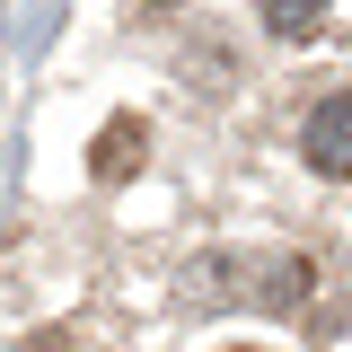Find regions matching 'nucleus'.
Instances as JSON below:
<instances>
[{
    "instance_id": "nucleus-3",
    "label": "nucleus",
    "mask_w": 352,
    "mask_h": 352,
    "mask_svg": "<svg viewBox=\"0 0 352 352\" xmlns=\"http://www.w3.org/2000/svg\"><path fill=\"white\" fill-rule=\"evenodd\" d=\"M264 27L273 36H317L326 27V0H264Z\"/></svg>"
},
{
    "instance_id": "nucleus-1",
    "label": "nucleus",
    "mask_w": 352,
    "mask_h": 352,
    "mask_svg": "<svg viewBox=\"0 0 352 352\" xmlns=\"http://www.w3.org/2000/svg\"><path fill=\"white\" fill-rule=\"evenodd\" d=\"M300 159H308L317 176H352V88H344V97H326V106H308Z\"/></svg>"
},
{
    "instance_id": "nucleus-2",
    "label": "nucleus",
    "mask_w": 352,
    "mask_h": 352,
    "mask_svg": "<svg viewBox=\"0 0 352 352\" xmlns=\"http://www.w3.org/2000/svg\"><path fill=\"white\" fill-rule=\"evenodd\" d=\"M141 159H150V124L141 115H115L97 132V150H88V176L97 185H124V176H141Z\"/></svg>"
},
{
    "instance_id": "nucleus-4",
    "label": "nucleus",
    "mask_w": 352,
    "mask_h": 352,
    "mask_svg": "<svg viewBox=\"0 0 352 352\" xmlns=\"http://www.w3.org/2000/svg\"><path fill=\"white\" fill-rule=\"evenodd\" d=\"M27 352H71V335H62V326H53V335H36V344Z\"/></svg>"
}]
</instances>
